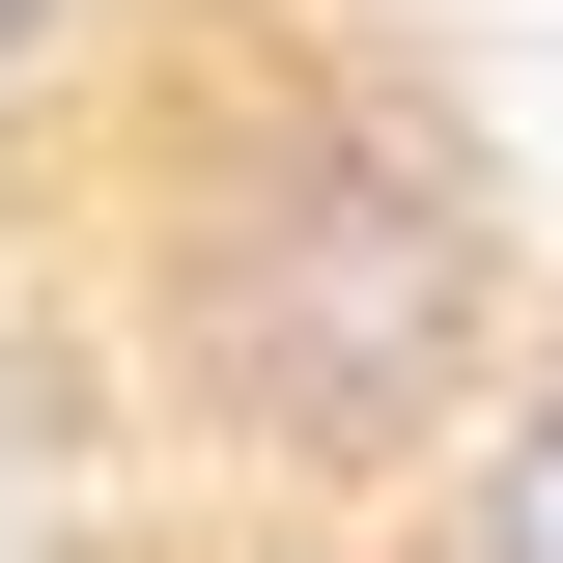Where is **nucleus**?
Masks as SVG:
<instances>
[{"label":"nucleus","instance_id":"1","mask_svg":"<svg viewBox=\"0 0 563 563\" xmlns=\"http://www.w3.org/2000/svg\"><path fill=\"white\" fill-rule=\"evenodd\" d=\"M0 563H339L225 479L169 366H141V254H113V85L0 113Z\"/></svg>","mask_w":563,"mask_h":563}]
</instances>
